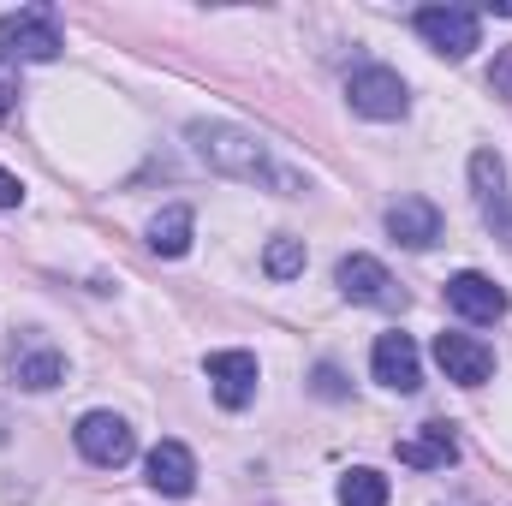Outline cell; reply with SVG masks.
<instances>
[{"label": "cell", "mask_w": 512, "mask_h": 506, "mask_svg": "<svg viewBox=\"0 0 512 506\" xmlns=\"http://www.w3.org/2000/svg\"><path fill=\"white\" fill-rule=\"evenodd\" d=\"M191 143H197V155L209 161V167H221V173H233V179H251V185H280V191H292V179L268 161V149L256 143L251 131H233V126H191Z\"/></svg>", "instance_id": "1"}, {"label": "cell", "mask_w": 512, "mask_h": 506, "mask_svg": "<svg viewBox=\"0 0 512 506\" xmlns=\"http://www.w3.org/2000/svg\"><path fill=\"white\" fill-rule=\"evenodd\" d=\"M60 48H66V36H60L54 6H18V12L0 18V54H12V60H54Z\"/></svg>", "instance_id": "2"}, {"label": "cell", "mask_w": 512, "mask_h": 506, "mask_svg": "<svg viewBox=\"0 0 512 506\" xmlns=\"http://www.w3.org/2000/svg\"><path fill=\"white\" fill-rule=\"evenodd\" d=\"M417 36H423L435 54L465 60V54L483 42V24H477V12H465V6H423V12H417Z\"/></svg>", "instance_id": "3"}, {"label": "cell", "mask_w": 512, "mask_h": 506, "mask_svg": "<svg viewBox=\"0 0 512 506\" xmlns=\"http://www.w3.org/2000/svg\"><path fill=\"white\" fill-rule=\"evenodd\" d=\"M78 453H84L90 465L120 471L131 453H137V435H131L126 417H114V411H90V417L78 423Z\"/></svg>", "instance_id": "4"}, {"label": "cell", "mask_w": 512, "mask_h": 506, "mask_svg": "<svg viewBox=\"0 0 512 506\" xmlns=\"http://www.w3.org/2000/svg\"><path fill=\"white\" fill-rule=\"evenodd\" d=\"M334 280H340V292H346L352 304H370V310H399V304H405V292L393 286V274H387L376 256H340Z\"/></svg>", "instance_id": "5"}, {"label": "cell", "mask_w": 512, "mask_h": 506, "mask_svg": "<svg viewBox=\"0 0 512 506\" xmlns=\"http://www.w3.org/2000/svg\"><path fill=\"white\" fill-rule=\"evenodd\" d=\"M346 96H352V114H364V120H399V114H405V78L387 72V66L352 72Z\"/></svg>", "instance_id": "6"}, {"label": "cell", "mask_w": 512, "mask_h": 506, "mask_svg": "<svg viewBox=\"0 0 512 506\" xmlns=\"http://www.w3.org/2000/svg\"><path fill=\"white\" fill-rule=\"evenodd\" d=\"M435 364L459 387H483V381L495 376V352L477 334H435Z\"/></svg>", "instance_id": "7"}, {"label": "cell", "mask_w": 512, "mask_h": 506, "mask_svg": "<svg viewBox=\"0 0 512 506\" xmlns=\"http://www.w3.org/2000/svg\"><path fill=\"white\" fill-rule=\"evenodd\" d=\"M370 370H376V381H382V387H393V393H417V387H423L417 346H411V334H399V328L376 340V352H370Z\"/></svg>", "instance_id": "8"}, {"label": "cell", "mask_w": 512, "mask_h": 506, "mask_svg": "<svg viewBox=\"0 0 512 506\" xmlns=\"http://www.w3.org/2000/svg\"><path fill=\"white\" fill-rule=\"evenodd\" d=\"M447 304H453L465 322H501V316H507V292H501L489 274H477V268H465V274L447 280Z\"/></svg>", "instance_id": "9"}, {"label": "cell", "mask_w": 512, "mask_h": 506, "mask_svg": "<svg viewBox=\"0 0 512 506\" xmlns=\"http://www.w3.org/2000/svg\"><path fill=\"white\" fill-rule=\"evenodd\" d=\"M387 233H393L405 251H429V245L441 239V209H435L429 197H399V203L387 209Z\"/></svg>", "instance_id": "10"}, {"label": "cell", "mask_w": 512, "mask_h": 506, "mask_svg": "<svg viewBox=\"0 0 512 506\" xmlns=\"http://www.w3.org/2000/svg\"><path fill=\"white\" fill-rule=\"evenodd\" d=\"M209 381L227 411H245L256 399V358L251 352H209Z\"/></svg>", "instance_id": "11"}, {"label": "cell", "mask_w": 512, "mask_h": 506, "mask_svg": "<svg viewBox=\"0 0 512 506\" xmlns=\"http://www.w3.org/2000/svg\"><path fill=\"white\" fill-rule=\"evenodd\" d=\"M149 489L155 495H191L197 489V459H191V447L185 441H161V447H149Z\"/></svg>", "instance_id": "12"}, {"label": "cell", "mask_w": 512, "mask_h": 506, "mask_svg": "<svg viewBox=\"0 0 512 506\" xmlns=\"http://www.w3.org/2000/svg\"><path fill=\"white\" fill-rule=\"evenodd\" d=\"M60 376H66V358H60L48 340H18V346H12V381H18V387L48 393V387H60Z\"/></svg>", "instance_id": "13"}, {"label": "cell", "mask_w": 512, "mask_h": 506, "mask_svg": "<svg viewBox=\"0 0 512 506\" xmlns=\"http://www.w3.org/2000/svg\"><path fill=\"white\" fill-rule=\"evenodd\" d=\"M471 197H477V209H483L489 221L507 227V167H501L495 149H477V155H471Z\"/></svg>", "instance_id": "14"}, {"label": "cell", "mask_w": 512, "mask_h": 506, "mask_svg": "<svg viewBox=\"0 0 512 506\" xmlns=\"http://www.w3.org/2000/svg\"><path fill=\"white\" fill-rule=\"evenodd\" d=\"M453 459H459V441L447 423H423V435L399 441V465H411V471H447Z\"/></svg>", "instance_id": "15"}, {"label": "cell", "mask_w": 512, "mask_h": 506, "mask_svg": "<svg viewBox=\"0 0 512 506\" xmlns=\"http://www.w3.org/2000/svg\"><path fill=\"white\" fill-rule=\"evenodd\" d=\"M191 227H197V221H191L185 203L167 209V215H155V221H149V251L155 256H185L191 251Z\"/></svg>", "instance_id": "16"}, {"label": "cell", "mask_w": 512, "mask_h": 506, "mask_svg": "<svg viewBox=\"0 0 512 506\" xmlns=\"http://www.w3.org/2000/svg\"><path fill=\"white\" fill-rule=\"evenodd\" d=\"M340 506H387V477L370 465H352L340 477Z\"/></svg>", "instance_id": "17"}, {"label": "cell", "mask_w": 512, "mask_h": 506, "mask_svg": "<svg viewBox=\"0 0 512 506\" xmlns=\"http://www.w3.org/2000/svg\"><path fill=\"white\" fill-rule=\"evenodd\" d=\"M262 268H268V280H292V274H304V239H274L268 256H262Z\"/></svg>", "instance_id": "18"}, {"label": "cell", "mask_w": 512, "mask_h": 506, "mask_svg": "<svg viewBox=\"0 0 512 506\" xmlns=\"http://www.w3.org/2000/svg\"><path fill=\"white\" fill-rule=\"evenodd\" d=\"M489 90H495L501 102H512V48H501V54H495V72H489Z\"/></svg>", "instance_id": "19"}, {"label": "cell", "mask_w": 512, "mask_h": 506, "mask_svg": "<svg viewBox=\"0 0 512 506\" xmlns=\"http://www.w3.org/2000/svg\"><path fill=\"white\" fill-rule=\"evenodd\" d=\"M316 393H322V399H346V381H340L334 364H322V370H316Z\"/></svg>", "instance_id": "20"}, {"label": "cell", "mask_w": 512, "mask_h": 506, "mask_svg": "<svg viewBox=\"0 0 512 506\" xmlns=\"http://www.w3.org/2000/svg\"><path fill=\"white\" fill-rule=\"evenodd\" d=\"M18 203H24V185H18V173L0 167V209H18Z\"/></svg>", "instance_id": "21"}, {"label": "cell", "mask_w": 512, "mask_h": 506, "mask_svg": "<svg viewBox=\"0 0 512 506\" xmlns=\"http://www.w3.org/2000/svg\"><path fill=\"white\" fill-rule=\"evenodd\" d=\"M6 114H12V84L0 78V120H6Z\"/></svg>", "instance_id": "22"}]
</instances>
